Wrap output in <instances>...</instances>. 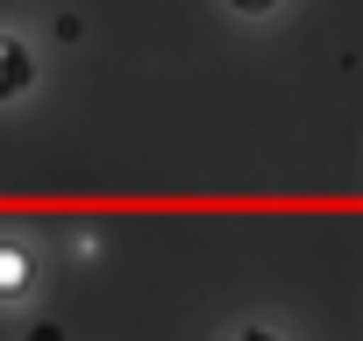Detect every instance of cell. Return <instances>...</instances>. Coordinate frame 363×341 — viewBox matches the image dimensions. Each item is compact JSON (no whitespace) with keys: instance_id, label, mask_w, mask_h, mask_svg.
I'll return each instance as SVG.
<instances>
[{"instance_id":"1","label":"cell","mask_w":363,"mask_h":341,"mask_svg":"<svg viewBox=\"0 0 363 341\" xmlns=\"http://www.w3.org/2000/svg\"><path fill=\"white\" fill-rule=\"evenodd\" d=\"M22 79H29L22 50H15V43H0V93H8V86H22Z\"/></svg>"},{"instance_id":"2","label":"cell","mask_w":363,"mask_h":341,"mask_svg":"<svg viewBox=\"0 0 363 341\" xmlns=\"http://www.w3.org/2000/svg\"><path fill=\"white\" fill-rule=\"evenodd\" d=\"M235 8H242V15H264V8H271V0H235Z\"/></svg>"},{"instance_id":"3","label":"cell","mask_w":363,"mask_h":341,"mask_svg":"<svg viewBox=\"0 0 363 341\" xmlns=\"http://www.w3.org/2000/svg\"><path fill=\"white\" fill-rule=\"evenodd\" d=\"M242 341H271V334H242Z\"/></svg>"}]
</instances>
